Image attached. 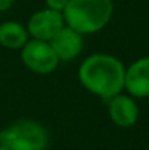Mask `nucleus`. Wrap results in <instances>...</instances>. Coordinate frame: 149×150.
Listing matches in <instances>:
<instances>
[{"label":"nucleus","mask_w":149,"mask_h":150,"mask_svg":"<svg viewBox=\"0 0 149 150\" xmlns=\"http://www.w3.org/2000/svg\"><path fill=\"white\" fill-rule=\"evenodd\" d=\"M64 25L66 23H64V18L61 12H56L46 7L31 15L26 23V29H28L29 38L48 42Z\"/></svg>","instance_id":"nucleus-5"},{"label":"nucleus","mask_w":149,"mask_h":150,"mask_svg":"<svg viewBox=\"0 0 149 150\" xmlns=\"http://www.w3.org/2000/svg\"><path fill=\"white\" fill-rule=\"evenodd\" d=\"M67 1L69 0H46V6L51 9V10H56V12H61L64 10V7L67 6Z\"/></svg>","instance_id":"nucleus-10"},{"label":"nucleus","mask_w":149,"mask_h":150,"mask_svg":"<svg viewBox=\"0 0 149 150\" xmlns=\"http://www.w3.org/2000/svg\"><path fill=\"white\" fill-rule=\"evenodd\" d=\"M48 42L60 61H70L78 58V55L82 52L83 35L64 25Z\"/></svg>","instance_id":"nucleus-8"},{"label":"nucleus","mask_w":149,"mask_h":150,"mask_svg":"<svg viewBox=\"0 0 149 150\" xmlns=\"http://www.w3.org/2000/svg\"><path fill=\"white\" fill-rule=\"evenodd\" d=\"M29 41L26 26L16 21H7L0 25V45L9 50H21Z\"/></svg>","instance_id":"nucleus-9"},{"label":"nucleus","mask_w":149,"mask_h":150,"mask_svg":"<svg viewBox=\"0 0 149 150\" xmlns=\"http://www.w3.org/2000/svg\"><path fill=\"white\" fill-rule=\"evenodd\" d=\"M13 3H15V0H0V13L9 10L13 6Z\"/></svg>","instance_id":"nucleus-11"},{"label":"nucleus","mask_w":149,"mask_h":150,"mask_svg":"<svg viewBox=\"0 0 149 150\" xmlns=\"http://www.w3.org/2000/svg\"><path fill=\"white\" fill-rule=\"evenodd\" d=\"M0 146L10 150H46L48 133L41 122L22 118L0 130Z\"/></svg>","instance_id":"nucleus-3"},{"label":"nucleus","mask_w":149,"mask_h":150,"mask_svg":"<svg viewBox=\"0 0 149 150\" xmlns=\"http://www.w3.org/2000/svg\"><path fill=\"white\" fill-rule=\"evenodd\" d=\"M0 150H10V149H7V147H4V146H0Z\"/></svg>","instance_id":"nucleus-12"},{"label":"nucleus","mask_w":149,"mask_h":150,"mask_svg":"<svg viewBox=\"0 0 149 150\" xmlns=\"http://www.w3.org/2000/svg\"><path fill=\"white\" fill-rule=\"evenodd\" d=\"M108 115L120 128H130L139 120V106L130 95L118 93L108 99Z\"/></svg>","instance_id":"nucleus-6"},{"label":"nucleus","mask_w":149,"mask_h":150,"mask_svg":"<svg viewBox=\"0 0 149 150\" xmlns=\"http://www.w3.org/2000/svg\"><path fill=\"white\" fill-rule=\"evenodd\" d=\"M113 0H69L63 10L64 23L81 35L97 34L113 18Z\"/></svg>","instance_id":"nucleus-2"},{"label":"nucleus","mask_w":149,"mask_h":150,"mask_svg":"<svg viewBox=\"0 0 149 150\" xmlns=\"http://www.w3.org/2000/svg\"><path fill=\"white\" fill-rule=\"evenodd\" d=\"M124 73L126 67L117 57L98 52L82 61L78 77L89 93L108 100L124 91Z\"/></svg>","instance_id":"nucleus-1"},{"label":"nucleus","mask_w":149,"mask_h":150,"mask_svg":"<svg viewBox=\"0 0 149 150\" xmlns=\"http://www.w3.org/2000/svg\"><path fill=\"white\" fill-rule=\"evenodd\" d=\"M124 91L133 98H149V57H142L126 67Z\"/></svg>","instance_id":"nucleus-7"},{"label":"nucleus","mask_w":149,"mask_h":150,"mask_svg":"<svg viewBox=\"0 0 149 150\" xmlns=\"http://www.w3.org/2000/svg\"><path fill=\"white\" fill-rule=\"evenodd\" d=\"M21 58L25 67L37 74L53 73L60 63L50 42L32 38L21 48Z\"/></svg>","instance_id":"nucleus-4"}]
</instances>
